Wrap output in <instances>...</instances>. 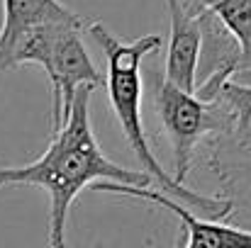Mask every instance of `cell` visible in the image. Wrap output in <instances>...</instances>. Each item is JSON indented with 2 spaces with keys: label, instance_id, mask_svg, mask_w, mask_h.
<instances>
[{
  "label": "cell",
  "instance_id": "cell-1",
  "mask_svg": "<svg viewBox=\"0 0 251 248\" xmlns=\"http://www.w3.org/2000/svg\"><path fill=\"white\" fill-rule=\"evenodd\" d=\"M90 92L78 88L71 112L61 129L54 132L47 151L27 165H0V187L34 185L49 195V248H66V224L74 200L98 182H122L149 187L151 178L110 161L90 124Z\"/></svg>",
  "mask_w": 251,
  "mask_h": 248
},
{
  "label": "cell",
  "instance_id": "cell-2",
  "mask_svg": "<svg viewBox=\"0 0 251 248\" xmlns=\"http://www.w3.org/2000/svg\"><path fill=\"white\" fill-rule=\"evenodd\" d=\"M88 32L105 54V61H107L105 85H107L110 107L125 132V139H127L134 158L142 165V170L161 185L164 195L185 204L193 214L202 212L215 222L227 219L234 212L232 200L200 195L195 190H188L185 185H178L173 180V175L164 170V165L159 163V158L154 156V151L149 146V136H147L144 119H142V88H144L142 85V64L149 54H156L161 49L164 39L159 34H147L134 42H120L100 22H88Z\"/></svg>",
  "mask_w": 251,
  "mask_h": 248
},
{
  "label": "cell",
  "instance_id": "cell-3",
  "mask_svg": "<svg viewBox=\"0 0 251 248\" xmlns=\"http://www.w3.org/2000/svg\"><path fill=\"white\" fill-rule=\"evenodd\" d=\"M83 17L69 22H47L27 29L10 46L0 61V71H12L25 64H37L44 68L51 85V129H61L66 122L78 88H98L105 78L95 68L88 46L83 42Z\"/></svg>",
  "mask_w": 251,
  "mask_h": 248
},
{
  "label": "cell",
  "instance_id": "cell-4",
  "mask_svg": "<svg viewBox=\"0 0 251 248\" xmlns=\"http://www.w3.org/2000/svg\"><path fill=\"white\" fill-rule=\"evenodd\" d=\"M151 85L156 114L173 149V180L183 185L198 146L205 144L210 136L229 132L232 119L220 102H205L195 92H185L178 85L168 83L164 76H156Z\"/></svg>",
  "mask_w": 251,
  "mask_h": 248
},
{
  "label": "cell",
  "instance_id": "cell-5",
  "mask_svg": "<svg viewBox=\"0 0 251 248\" xmlns=\"http://www.w3.org/2000/svg\"><path fill=\"white\" fill-rule=\"evenodd\" d=\"M93 190L125 195V197H139V200L154 202L159 207H166L183 224V234L178 236L180 248H251V229L222 224V222H215V219H200L185 204H180L178 200L168 197L159 190L122 185V182H98Z\"/></svg>",
  "mask_w": 251,
  "mask_h": 248
},
{
  "label": "cell",
  "instance_id": "cell-6",
  "mask_svg": "<svg viewBox=\"0 0 251 248\" xmlns=\"http://www.w3.org/2000/svg\"><path fill=\"white\" fill-rule=\"evenodd\" d=\"M207 161L217 175L225 192L229 190L234 212L229 217H239L251 222V129L247 134H220L205 141Z\"/></svg>",
  "mask_w": 251,
  "mask_h": 248
},
{
  "label": "cell",
  "instance_id": "cell-7",
  "mask_svg": "<svg viewBox=\"0 0 251 248\" xmlns=\"http://www.w3.org/2000/svg\"><path fill=\"white\" fill-rule=\"evenodd\" d=\"M168 20H171V39L164 78L178 85L185 92H195L198 85V61L202 46V29L198 15L185 10L180 0H166Z\"/></svg>",
  "mask_w": 251,
  "mask_h": 248
},
{
  "label": "cell",
  "instance_id": "cell-8",
  "mask_svg": "<svg viewBox=\"0 0 251 248\" xmlns=\"http://www.w3.org/2000/svg\"><path fill=\"white\" fill-rule=\"evenodd\" d=\"M74 10H69L61 0H2V24H0V61L10 51V46L17 42L20 34H25L32 27L47 24V22H69L76 20Z\"/></svg>",
  "mask_w": 251,
  "mask_h": 248
},
{
  "label": "cell",
  "instance_id": "cell-9",
  "mask_svg": "<svg viewBox=\"0 0 251 248\" xmlns=\"http://www.w3.org/2000/svg\"><path fill=\"white\" fill-rule=\"evenodd\" d=\"M207 10L217 15V20L239 44V66L234 81H251V0H212Z\"/></svg>",
  "mask_w": 251,
  "mask_h": 248
},
{
  "label": "cell",
  "instance_id": "cell-10",
  "mask_svg": "<svg viewBox=\"0 0 251 248\" xmlns=\"http://www.w3.org/2000/svg\"><path fill=\"white\" fill-rule=\"evenodd\" d=\"M215 102H220L229 119H232V129L225 134H247L251 129V85L247 83H237V81H225Z\"/></svg>",
  "mask_w": 251,
  "mask_h": 248
},
{
  "label": "cell",
  "instance_id": "cell-11",
  "mask_svg": "<svg viewBox=\"0 0 251 248\" xmlns=\"http://www.w3.org/2000/svg\"><path fill=\"white\" fill-rule=\"evenodd\" d=\"M173 248H180V244H178V239H176V244H173Z\"/></svg>",
  "mask_w": 251,
  "mask_h": 248
}]
</instances>
